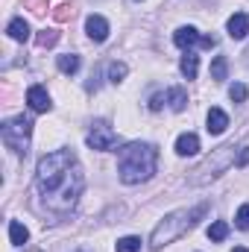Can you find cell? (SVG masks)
<instances>
[{
    "mask_svg": "<svg viewBox=\"0 0 249 252\" xmlns=\"http://www.w3.org/2000/svg\"><path fill=\"white\" fill-rule=\"evenodd\" d=\"M9 241H12L15 247H24V244L30 241L27 226H24V223H18V220H12V223H9Z\"/></svg>",
    "mask_w": 249,
    "mask_h": 252,
    "instance_id": "14",
    "label": "cell"
},
{
    "mask_svg": "<svg viewBox=\"0 0 249 252\" xmlns=\"http://www.w3.org/2000/svg\"><path fill=\"white\" fill-rule=\"evenodd\" d=\"M59 70H62V73H76V70H79V56H73V53L59 56Z\"/></svg>",
    "mask_w": 249,
    "mask_h": 252,
    "instance_id": "19",
    "label": "cell"
},
{
    "mask_svg": "<svg viewBox=\"0 0 249 252\" xmlns=\"http://www.w3.org/2000/svg\"><path fill=\"white\" fill-rule=\"evenodd\" d=\"M235 161V144H226V147H220V150H214V156H208L196 170H193V176H190V182L193 185H205L208 179H214V176H220L229 164Z\"/></svg>",
    "mask_w": 249,
    "mask_h": 252,
    "instance_id": "4",
    "label": "cell"
},
{
    "mask_svg": "<svg viewBox=\"0 0 249 252\" xmlns=\"http://www.w3.org/2000/svg\"><path fill=\"white\" fill-rule=\"evenodd\" d=\"M138 250H141V238H135V235L121 238V241H118V247H115V252H138Z\"/></svg>",
    "mask_w": 249,
    "mask_h": 252,
    "instance_id": "20",
    "label": "cell"
},
{
    "mask_svg": "<svg viewBox=\"0 0 249 252\" xmlns=\"http://www.w3.org/2000/svg\"><path fill=\"white\" fill-rule=\"evenodd\" d=\"M56 38H59L56 32H50V30H44V32L38 35V44H41V47H50V44H56Z\"/></svg>",
    "mask_w": 249,
    "mask_h": 252,
    "instance_id": "24",
    "label": "cell"
},
{
    "mask_svg": "<svg viewBox=\"0 0 249 252\" xmlns=\"http://www.w3.org/2000/svg\"><path fill=\"white\" fill-rule=\"evenodd\" d=\"M179 67H182V73H185L187 79H193V76H196V70H199V56L187 50L185 56H182V62H179Z\"/></svg>",
    "mask_w": 249,
    "mask_h": 252,
    "instance_id": "15",
    "label": "cell"
},
{
    "mask_svg": "<svg viewBox=\"0 0 249 252\" xmlns=\"http://www.w3.org/2000/svg\"><path fill=\"white\" fill-rule=\"evenodd\" d=\"M226 126H229V115H226L223 109L214 106V109L208 112V132H211V135H223Z\"/></svg>",
    "mask_w": 249,
    "mask_h": 252,
    "instance_id": "11",
    "label": "cell"
},
{
    "mask_svg": "<svg viewBox=\"0 0 249 252\" xmlns=\"http://www.w3.org/2000/svg\"><path fill=\"white\" fill-rule=\"evenodd\" d=\"M247 85H244V82H235V85H232V88H229V97H232V100H235V103H244V100H247Z\"/></svg>",
    "mask_w": 249,
    "mask_h": 252,
    "instance_id": "22",
    "label": "cell"
},
{
    "mask_svg": "<svg viewBox=\"0 0 249 252\" xmlns=\"http://www.w3.org/2000/svg\"><path fill=\"white\" fill-rule=\"evenodd\" d=\"M235 226L244 229V232L249 229V202H244V205L238 208V214H235Z\"/></svg>",
    "mask_w": 249,
    "mask_h": 252,
    "instance_id": "21",
    "label": "cell"
},
{
    "mask_svg": "<svg viewBox=\"0 0 249 252\" xmlns=\"http://www.w3.org/2000/svg\"><path fill=\"white\" fill-rule=\"evenodd\" d=\"M208 238H211L214 244L226 241V238H229V223H226V220H214V223L208 226Z\"/></svg>",
    "mask_w": 249,
    "mask_h": 252,
    "instance_id": "16",
    "label": "cell"
},
{
    "mask_svg": "<svg viewBox=\"0 0 249 252\" xmlns=\"http://www.w3.org/2000/svg\"><path fill=\"white\" fill-rule=\"evenodd\" d=\"M0 135H3V144L12 150V153H27V147H30V135H32V121L30 118H15V121H6L3 129H0Z\"/></svg>",
    "mask_w": 249,
    "mask_h": 252,
    "instance_id": "5",
    "label": "cell"
},
{
    "mask_svg": "<svg viewBox=\"0 0 249 252\" xmlns=\"http://www.w3.org/2000/svg\"><path fill=\"white\" fill-rule=\"evenodd\" d=\"M226 73H229V62H226V56H217V59L211 62V79L223 82V79H226Z\"/></svg>",
    "mask_w": 249,
    "mask_h": 252,
    "instance_id": "18",
    "label": "cell"
},
{
    "mask_svg": "<svg viewBox=\"0 0 249 252\" xmlns=\"http://www.w3.org/2000/svg\"><path fill=\"white\" fill-rule=\"evenodd\" d=\"M85 32H88V38H94V41H106V38H109V21H106L103 15H88Z\"/></svg>",
    "mask_w": 249,
    "mask_h": 252,
    "instance_id": "8",
    "label": "cell"
},
{
    "mask_svg": "<svg viewBox=\"0 0 249 252\" xmlns=\"http://www.w3.org/2000/svg\"><path fill=\"white\" fill-rule=\"evenodd\" d=\"M27 103H30L32 112H50V106H53L44 85H30L27 88Z\"/></svg>",
    "mask_w": 249,
    "mask_h": 252,
    "instance_id": "7",
    "label": "cell"
},
{
    "mask_svg": "<svg viewBox=\"0 0 249 252\" xmlns=\"http://www.w3.org/2000/svg\"><path fill=\"white\" fill-rule=\"evenodd\" d=\"M205 211H208L205 202L196 205V208H179V211H170V214L156 226V232H153V238H150V247H153V250H161V247L179 241L187 229L196 226L199 217H205Z\"/></svg>",
    "mask_w": 249,
    "mask_h": 252,
    "instance_id": "3",
    "label": "cell"
},
{
    "mask_svg": "<svg viewBox=\"0 0 249 252\" xmlns=\"http://www.w3.org/2000/svg\"><path fill=\"white\" fill-rule=\"evenodd\" d=\"M35 185H38V193H41L47 208L70 211L76 205L79 193H82L85 176H82V167H79V161L70 150H56V153H47L38 161Z\"/></svg>",
    "mask_w": 249,
    "mask_h": 252,
    "instance_id": "1",
    "label": "cell"
},
{
    "mask_svg": "<svg viewBox=\"0 0 249 252\" xmlns=\"http://www.w3.org/2000/svg\"><path fill=\"white\" fill-rule=\"evenodd\" d=\"M235 252H249V250H244V247H238V250H235Z\"/></svg>",
    "mask_w": 249,
    "mask_h": 252,
    "instance_id": "28",
    "label": "cell"
},
{
    "mask_svg": "<svg viewBox=\"0 0 249 252\" xmlns=\"http://www.w3.org/2000/svg\"><path fill=\"white\" fill-rule=\"evenodd\" d=\"M176 153H179V156H196V153H199V138H196L193 132L179 135V138H176Z\"/></svg>",
    "mask_w": 249,
    "mask_h": 252,
    "instance_id": "12",
    "label": "cell"
},
{
    "mask_svg": "<svg viewBox=\"0 0 249 252\" xmlns=\"http://www.w3.org/2000/svg\"><path fill=\"white\" fill-rule=\"evenodd\" d=\"M30 252H38V250H30Z\"/></svg>",
    "mask_w": 249,
    "mask_h": 252,
    "instance_id": "29",
    "label": "cell"
},
{
    "mask_svg": "<svg viewBox=\"0 0 249 252\" xmlns=\"http://www.w3.org/2000/svg\"><path fill=\"white\" fill-rule=\"evenodd\" d=\"M226 30H229L232 38H247L249 35V12H235V15L229 18Z\"/></svg>",
    "mask_w": 249,
    "mask_h": 252,
    "instance_id": "9",
    "label": "cell"
},
{
    "mask_svg": "<svg viewBox=\"0 0 249 252\" xmlns=\"http://www.w3.org/2000/svg\"><path fill=\"white\" fill-rule=\"evenodd\" d=\"M85 141H88V147H91V150H100V153H106V150H112V147L118 144V132H115L109 124L97 121V124L88 129Z\"/></svg>",
    "mask_w": 249,
    "mask_h": 252,
    "instance_id": "6",
    "label": "cell"
},
{
    "mask_svg": "<svg viewBox=\"0 0 249 252\" xmlns=\"http://www.w3.org/2000/svg\"><path fill=\"white\" fill-rule=\"evenodd\" d=\"M124 76H126V64L124 62H112L109 64V79H112V82H121Z\"/></svg>",
    "mask_w": 249,
    "mask_h": 252,
    "instance_id": "23",
    "label": "cell"
},
{
    "mask_svg": "<svg viewBox=\"0 0 249 252\" xmlns=\"http://www.w3.org/2000/svg\"><path fill=\"white\" fill-rule=\"evenodd\" d=\"M235 164H238V167H247V164H249V147H241V150H238Z\"/></svg>",
    "mask_w": 249,
    "mask_h": 252,
    "instance_id": "25",
    "label": "cell"
},
{
    "mask_svg": "<svg viewBox=\"0 0 249 252\" xmlns=\"http://www.w3.org/2000/svg\"><path fill=\"white\" fill-rule=\"evenodd\" d=\"M199 38H202V35H199L193 27H179V30L173 32V44L182 47V50H190L193 44H199Z\"/></svg>",
    "mask_w": 249,
    "mask_h": 252,
    "instance_id": "10",
    "label": "cell"
},
{
    "mask_svg": "<svg viewBox=\"0 0 249 252\" xmlns=\"http://www.w3.org/2000/svg\"><path fill=\"white\" fill-rule=\"evenodd\" d=\"M6 32H9L12 41H27V38H30V24H27L24 18H15V21H9Z\"/></svg>",
    "mask_w": 249,
    "mask_h": 252,
    "instance_id": "13",
    "label": "cell"
},
{
    "mask_svg": "<svg viewBox=\"0 0 249 252\" xmlns=\"http://www.w3.org/2000/svg\"><path fill=\"white\" fill-rule=\"evenodd\" d=\"M167 103H170V109H173V112H182V109H185V103H187L185 88H170V91H167Z\"/></svg>",
    "mask_w": 249,
    "mask_h": 252,
    "instance_id": "17",
    "label": "cell"
},
{
    "mask_svg": "<svg viewBox=\"0 0 249 252\" xmlns=\"http://www.w3.org/2000/svg\"><path fill=\"white\" fill-rule=\"evenodd\" d=\"M164 103H167V97H164V94H156V97L150 100V109H153V112H158V109H161Z\"/></svg>",
    "mask_w": 249,
    "mask_h": 252,
    "instance_id": "26",
    "label": "cell"
},
{
    "mask_svg": "<svg viewBox=\"0 0 249 252\" xmlns=\"http://www.w3.org/2000/svg\"><path fill=\"white\" fill-rule=\"evenodd\" d=\"M199 44H202V47H214V44H217V38H214V35H202V38H199Z\"/></svg>",
    "mask_w": 249,
    "mask_h": 252,
    "instance_id": "27",
    "label": "cell"
},
{
    "mask_svg": "<svg viewBox=\"0 0 249 252\" xmlns=\"http://www.w3.org/2000/svg\"><path fill=\"white\" fill-rule=\"evenodd\" d=\"M158 167V150L153 144H144V141H132L126 144L118 156V176L124 185H138V182H147Z\"/></svg>",
    "mask_w": 249,
    "mask_h": 252,
    "instance_id": "2",
    "label": "cell"
}]
</instances>
